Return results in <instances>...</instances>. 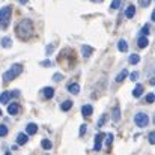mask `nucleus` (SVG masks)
<instances>
[{"label": "nucleus", "instance_id": "19", "mask_svg": "<svg viewBox=\"0 0 155 155\" xmlns=\"http://www.w3.org/2000/svg\"><path fill=\"white\" fill-rule=\"evenodd\" d=\"M128 62H130L131 65H137V63L140 62V56H139V54H131V56L128 57Z\"/></svg>", "mask_w": 155, "mask_h": 155}, {"label": "nucleus", "instance_id": "36", "mask_svg": "<svg viewBox=\"0 0 155 155\" xmlns=\"http://www.w3.org/2000/svg\"><path fill=\"white\" fill-rule=\"evenodd\" d=\"M41 65H42V66H51V62H50V60H44Z\"/></svg>", "mask_w": 155, "mask_h": 155}, {"label": "nucleus", "instance_id": "9", "mask_svg": "<svg viewBox=\"0 0 155 155\" xmlns=\"http://www.w3.org/2000/svg\"><path fill=\"white\" fill-rule=\"evenodd\" d=\"M136 15V6L134 5H130L128 8H127V11H125V17L127 18H133Z\"/></svg>", "mask_w": 155, "mask_h": 155}, {"label": "nucleus", "instance_id": "6", "mask_svg": "<svg viewBox=\"0 0 155 155\" xmlns=\"http://www.w3.org/2000/svg\"><path fill=\"white\" fill-rule=\"evenodd\" d=\"M27 140H29V137H27V134H24V133H20V134L17 136V143H18L20 146L26 145V143H27Z\"/></svg>", "mask_w": 155, "mask_h": 155}, {"label": "nucleus", "instance_id": "38", "mask_svg": "<svg viewBox=\"0 0 155 155\" xmlns=\"http://www.w3.org/2000/svg\"><path fill=\"white\" fill-rule=\"evenodd\" d=\"M151 18H152V21H155V11H152V15H151Z\"/></svg>", "mask_w": 155, "mask_h": 155}, {"label": "nucleus", "instance_id": "37", "mask_svg": "<svg viewBox=\"0 0 155 155\" xmlns=\"http://www.w3.org/2000/svg\"><path fill=\"white\" fill-rule=\"evenodd\" d=\"M149 84H152V86H155V77H152V78L149 80Z\"/></svg>", "mask_w": 155, "mask_h": 155}, {"label": "nucleus", "instance_id": "7", "mask_svg": "<svg viewBox=\"0 0 155 155\" xmlns=\"http://www.w3.org/2000/svg\"><path fill=\"white\" fill-rule=\"evenodd\" d=\"M137 45H139V48H146V47L149 45V41H148V38L142 35V36L139 38V41H137Z\"/></svg>", "mask_w": 155, "mask_h": 155}, {"label": "nucleus", "instance_id": "10", "mask_svg": "<svg viewBox=\"0 0 155 155\" xmlns=\"http://www.w3.org/2000/svg\"><path fill=\"white\" fill-rule=\"evenodd\" d=\"M120 116H122V113H120V108H119V107H114V108H113V113H111V117H113V120H114V122H119Z\"/></svg>", "mask_w": 155, "mask_h": 155}, {"label": "nucleus", "instance_id": "27", "mask_svg": "<svg viewBox=\"0 0 155 155\" xmlns=\"http://www.w3.org/2000/svg\"><path fill=\"white\" fill-rule=\"evenodd\" d=\"M111 142H113V134L105 136V145H107V146H110V145H111Z\"/></svg>", "mask_w": 155, "mask_h": 155}, {"label": "nucleus", "instance_id": "22", "mask_svg": "<svg viewBox=\"0 0 155 155\" xmlns=\"http://www.w3.org/2000/svg\"><path fill=\"white\" fill-rule=\"evenodd\" d=\"M42 94H44L45 98H53V95H54V89H53V87H45V89L42 91Z\"/></svg>", "mask_w": 155, "mask_h": 155}, {"label": "nucleus", "instance_id": "30", "mask_svg": "<svg viewBox=\"0 0 155 155\" xmlns=\"http://www.w3.org/2000/svg\"><path fill=\"white\" fill-rule=\"evenodd\" d=\"M149 3H151V0H140V6H142V8L149 6Z\"/></svg>", "mask_w": 155, "mask_h": 155}, {"label": "nucleus", "instance_id": "31", "mask_svg": "<svg viewBox=\"0 0 155 155\" xmlns=\"http://www.w3.org/2000/svg\"><path fill=\"white\" fill-rule=\"evenodd\" d=\"M105 119H107V116L103 114V116H101V119H100V122H98V127H103L104 124H105Z\"/></svg>", "mask_w": 155, "mask_h": 155}, {"label": "nucleus", "instance_id": "39", "mask_svg": "<svg viewBox=\"0 0 155 155\" xmlns=\"http://www.w3.org/2000/svg\"><path fill=\"white\" fill-rule=\"evenodd\" d=\"M18 2H20V3H23V5H26V3H27L29 0H18Z\"/></svg>", "mask_w": 155, "mask_h": 155}, {"label": "nucleus", "instance_id": "34", "mask_svg": "<svg viewBox=\"0 0 155 155\" xmlns=\"http://www.w3.org/2000/svg\"><path fill=\"white\" fill-rule=\"evenodd\" d=\"M86 130H87V125H81V127H80V133H78V134H80V136H83V134L86 133Z\"/></svg>", "mask_w": 155, "mask_h": 155}, {"label": "nucleus", "instance_id": "33", "mask_svg": "<svg viewBox=\"0 0 155 155\" xmlns=\"http://www.w3.org/2000/svg\"><path fill=\"white\" fill-rule=\"evenodd\" d=\"M62 78H63L62 74H54V75H53V80H54V81H59V80H62Z\"/></svg>", "mask_w": 155, "mask_h": 155}, {"label": "nucleus", "instance_id": "14", "mask_svg": "<svg viewBox=\"0 0 155 155\" xmlns=\"http://www.w3.org/2000/svg\"><path fill=\"white\" fill-rule=\"evenodd\" d=\"M0 44H2V47H5V48L12 47V41H11V38H8V36L2 38V39H0Z\"/></svg>", "mask_w": 155, "mask_h": 155}, {"label": "nucleus", "instance_id": "40", "mask_svg": "<svg viewBox=\"0 0 155 155\" xmlns=\"http://www.w3.org/2000/svg\"><path fill=\"white\" fill-rule=\"evenodd\" d=\"M91 2H95V3H97V2H98V3H101V2H103V0H91Z\"/></svg>", "mask_w": 155, "mask_h": 155}, {"label": "nucleus", "instance_id": "8", "mask_svg": "<svg viewBox=\"0 0 155 155\" xmlns=\"http://www.w3.org/2000/svg\"><path fill=\"white\" fill-rule=\"evenodd\" d=\"M18 110H20V105H18L17 103L9 104V107H8V113H9V114H12V116H14V114H17V113H18Z\"/></svg>", "mask_w": 155, "mask_h": 155}, {"label": "nucleus", "instance_id": "41", "mask_svg": "<svg viewBox=\"0 0 155 155\" xmlns=\"http://www.w3.org/2000/svg\"><path fill=\"white\" fill-rule=\"evenodd\" d=\"M154 124H155V116H154Z\"/></svg>", "mask_w": 155, "mask_h": 155}, {"label": "nucleus", "instance_id": "15", "mask_svg": "<svg viewBox=\"0 0 155 155\" xmlns=\"http://www.w3.org/2000/svg\"><path fill=\"white\" fill-rule=\"evenodd\" d=\"M142 94H143V87H142V84H137V86L134 87V91H133V97H134V98H140Z\"/></svg>", "mask_w": 155, "mask_h": 155}, {"label": "nucleus", "instance_id": "25", "mask_svg": "<svg viewBox=\"0 0 155 155\" xmlns=\"http://www.w3.org/2000/svg\"><path fill=\"white\" fill-rule=\"evenodd\" d=\"M8 134V127L6 125H0V137H5Z\"/></svg>", "mask_w": 155, "mask_h": 155}, {"label": "nucleus", "instance_id": "20", "mask_svg": "<svg viewBox=\"0 0 155 155\" xmlns=\"http://www.w3.org/2000/svg\"><path fill=\"white\" fill-rule=\"evenodd\" d=\"M127 75H128V72H127V69H124V71H120L119 74H117V77H116V81L117 83H122L125 78H127Z\"/></svg>", "mask_w": 155, "mask_h": 155}, {"label": "nucleus", "instance_id": "32", "mask_svg": "<svg viewBox=\"0 0 155 155\" xmlns=\"http://www.w3.org/2000/svg\"><path fill=\"white\" fill-rule=\"evenodd\" d=\"M130 78H131V81H136V80L139 78V72H133V74L130 75Z\"/></svg>", "mask_w": 155, "mask_h": 155}, {"label": "nucleus", "instance_id": "23", "mask_svg": "<svg viewBox=\"0 0 155 155\" xmlns=\"http://www.w3.org/2000/svg\"><path fill=\"white\" fill-rule=\"evenodd\" d=\"M71 107H72V101H63V103L60 104V108H62L63 111H68Z\"/></svg>", "mask_w": 155, "mask_h": 155}, {"label": "nucleus", "instance_id": "18", "mask_svg": "<svg viewBox=\"0 0 155 155\" xmlns=\"http://www.w3.org/2000/svg\"><path fill=\"white\" fill-rule=\"evenodd\" d=\"M92 111H94V108H92V105H89V104L81 108V114H83V116H91Z\"/></svg>", "mask_w": 155, "mask_h": 155}, {"label": "nucleus", "instance_id": "28", "mask_svg": "<svg viewBox=\"0 0 155 155\" xmlns=\"http://www.w3.org/2000/svg\"><path fill=\"white\" fill-rule=\"evenodd\" d=\"M148 140H149V143H151V145H155V131H152V133L149 134Z\"/></svg>", "mask_w": 155, "mask_h": 155}, {"label": "nucleus", "instance_id": "13", "mask_svg": "<svg viewBox=\"0 0 155 155\" xmlns=\"http://www.w3.org/2000/svg\"><path fill=\"white\" fill-rule=\"evenodd\" d=\"M117 48H119V51H122V53L128 51V44H127V41H125V39H120V41L117 42Z\"/></svg>", "mask_w": 155, "mask_h": 155}, {"label": "nucleus", "instance_id": "3", "mask_svg": "<svg viewBox=\"0 0 155 155\" xmlns=\"http://www.w3.org/2000/svg\"><path fill=\"white\" fill-rule=\"evenodd\" d=\"M11 14H12V8L11 6H5L0 9V29H6L11 20Z\"/></svg>", "mask_w": 155, "mask_h": 155}, {"label": "nucleus", "instance_id": "1", "mask_svg": "<svg viewBox=\"0 0 155 155\" xmlns=\"http://www.w3.org/2000/svg\"><path fill=\"white\" fill-rule=\"evenodd\" d=\"M15 32H17V35H18L21 39L30 38L32 33H33V24H32V21H30V20H21V21L18 23Z\"/></svg>", "mask_w": 155, "mask_h": 155}, {"label": "nucleus", "instance_id": "24", "mask_svg": "<svg viewBox=\"0 0 155 155\" xmlns=\"http://www.w3.org/2000/svg\"><path fill=\"white\" fill-rule=\"evenodd\" d=\"M120 5H122V0H113V3L110 5V9H111V11H114V9L120 8Z\"/></svg>", "mask_w": 155, "mask_h": 155}, {"label": "nucleus", "instance_id": "12", "mask_svg": "<svg viewBox=\"0 0 155 155\" xmlns=\"http://www.w3.org/2000/svg\"><path fill=\"white\" fill-rule=\"evenodd\" d=\"M26 131H27V134H35L36 131H38V125L36 124H27V127H26Z\"/></svg>", "mask_w": 155, "mask_h": 155}, {"label": "nucleus", "instance_id": "26", "mask_svg": "<svg viewBox=\"0 0 155 155\" xmlns=\"http://www.w3.org/2000/svg\"><path fill=\"white\" fill-rule=\"evenodd\" d=\"M154 101H155V94H148V95H146V103L152 104Z\"/></svg>", "mask_w": 155, "mask_h": 155}, {"label": "nucleus", "instance_id": "21", "mask_svg": "<svg viewBox=\"0 0 155 155\" xmlns=\"http://www.w3.org/2000/svg\"><path fill=\"white\" fill-rule=\"evenodd\" d=\"M41 146H42V149L48 151V149H51V148H53V143L48 140V139H44V140L41 142Z\"/></svg>", "mask_w": 155, "mask_h": 155}, {"label": "nucleus", "instance_id": "4", "mask_svg": "<svg viewBox=\"0 0 155 155\" xmlns=\"http://www.w3.org/2000/svg\"><path fill=\"white\" fill-rule=\"evenodd\" d=\"M134 122H136V125H137L139 128H145V127H148V124H149V117H148L146 113H137V114L134 116Z\"/></svg>", "mask_w": 155, "mask_h": 155}, {"label": "nucleus", "instance_id": "5", "mask_svg": "<svg viewBox=\"0 0 155 155\" xmlns=\"http://www.w3.org/2000/svg\"><path fill=\"white\" fill-rule=\"evenodd\" d=\"M105 139V136H104L103 133H98L97 136H95V145H94V151H100L101 149V145H103V140Z\"/></svg>", "mask_w": 155, "mask_h": 155}, {"label": "nucleus", "instance_id": "11", "mask_svg": "<svg viewBox=\"0 0 155 155\" xmlns=\"http://www.w3.org/2000/svg\"><path fill=\"white\" fill-rule=\"evenodd\" d=\"M11 97H12V94H11V92H3V94L0 95V103L2 104H8L9 103V100H11Z\"/></svg>", "mask_w": 155, "mask_h": 155}, {"label": "nucleus", "instance_id": "2", "mask_svg": "<svg viewBox=\"0 0 155 155\" xmlns=\"http://www.w3.org/2000/svg\"><path fill=\"white\" fill-rule=\"evenodd\" d=\"M21 71H23V66L20 65V63H15V65H12L5 74H3V81L5 83H9V81H12V80H15L20 74H21Z\"/></svg>", "mask_w": 155, "mask_h": 155}, {"label": "nucleus", "instance_id": "42", "mask_svg": "<svg viewBox=\"0 0 155 155\" xmlns=\"http://www.w3.org/2000/svg\"><path fill=\"white\" fill-rule=\"evenodd\" d=\"M0 116H2V110H0Z\"/></svg>", "mask_w": 155, "mask_h": 155}, {"label": "nucleus", "instance_id": "17", "mask_svg": "<svg viewBox=\"0 0 155 155\" xmlns=\"http://www.w3.org/2000/svg\"><path fill=\"white\" fill-rule=\"evenodd\" d=\"M68 91H69L71 94L77 95V94L80 92V86H78L77 83H72V84H69V86H68Z\"/></svg>", "mask_w": 155, "mask_h": 155}, {"label": "nucleus", "instance_id": "16", "mask_svg": "<svg viewBox=\"0 0 155 155\" xmlns=\"http://www.w3.org/2000/svg\"><path fill=\"white\" fill-rule=\"evenodd\" d=\"M81 54H83V57H91V54H92V47L83 45V47H81Z\"/></svg>", "mask_w": 155, "mask_h": 155}, {"label": "nucleus", "instance_id": "29", "mask_svg": "<svg viewBox=\"0 0 155 155\" xmlns=\"http://www.w3.org/2000/svg\"><path fill=\"white\" fill-rule=\"evenodd\" d=\"M148 33H149V26L146 24V26H145V27L142 29V35H143V36H146Z\"/></svg>", "mask_w": 155, "mask_h": 155}, {"label": "nucleus", "instance_id": "35", "mask_svg": "<svg viewBox=\"0 0 155 155\" xmlns=\"http://www.w3.org/2000/svg\"><path fill=\"white\" fill-rule=\"evenodd\" d=\"M45 53H47V54H51L53 53V45H48V47L45 48Z\"/></svg>", "mask_w": 155, "mask_h": 155}]
</instances>
